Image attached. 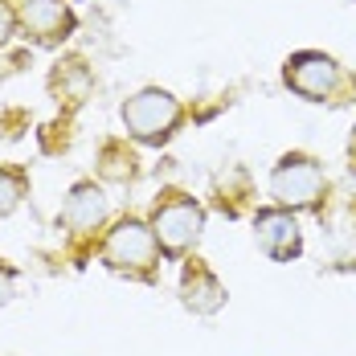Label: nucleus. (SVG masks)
I'll return each mask as SVG.
<instances>
[{
	"label": "nucleus",
	"mask_w": 356,
	"mask_h": 356,
	"mask_svg": "<svg viewBox=\"0 0 356 356\" xmlns=\"http://www.w3.org/2000/svg\"><path fill=\"white\" fill-rule=\"evenodd\" d=\"M201 229H205V209L193 197H180V193H172L168 201H160L156 213H152V234H156V242H160L164 254L193 250L197 238H201Z\"/></svg>",
	"instance_id": "obj_3"
},
{
	"label": "nucleus",
	"mask_w": 356,
	"mask_h": 356,
	"mask_svg": "<svg viewBox=\"0 0 356 356\" xmlns=\"http://www.w3.org/2000/svg\"><path fill=\"white\" fill-rule=\"evenodd\" d=\"M13 291H17V275H13V270H8V266L0 262V307H4L8 299H13Z\"/></svg>",
	"instance_id": "obj_11"
},
{
	"label": "nucleus",
	"mask_w": 356,
	"mask_h": 356,
	"mask_svg": "<svg viewBox=\"0 0 356 356\" xmlns=\"http://www.w3.org/2000/svg\"><path fill=\"white\" fill-rule=\"evenodd\" d=\"M13 25H17V17H13V8H8V4L0 0V45H4L8 37H13Z\"/></svg>",
	"instance_id": "obj_12"
},
{
	"label": "nucleus",
	"mask_w": 356,
	"mask_h": 356,
	"mask_svg": "<svg viewBox=\"0 0 356 356\" xmlns=\"http://www.w3.org/2000/svg\"><path fill=\"white\" fill-rule=\"evenodd\" d=\"M25 197V177L13 168H0V217H8Z\"/></svg>",
	"instance_id": "obj_10"
},
{
	"label": "nucleus",
	"mask_w": 356,
	"mask_h": 356,
	"mask_svg": "<svg viewBox=\"0 0 356 356\" xmlns=\"http://www.w3.org/2000/svg\"><path fill=\"white\" fill-rule=\"evenodd\" d=\"M103 217H107V197H103V188H95V184H78L70 197H66V213H62V221L70 225L74 234H90V229H99Z\"/></svg>",
	"instance_id": "obj_9"
},
{
	"label": "nucleus",
	"mask_w": 356,
	"mask_h": 356,
	"mask_svg": "<svg viewBox=\"0 0 356 356\" xmlns=\"http://www.w3.org/2000/svg\"><path fill=\"white\" fill-rule=\"evenodd\" d=\"M180 123V103L168 90H140L136 99H127L123 107V127L127 136H136L143 143H160L172 136V127Z\"/></svg>",
	"instance_id": "obj_4"
},
{
	"label": "nucleus",
	"mask_w": 356,
	"mask_h": 356,
	"mask_svg": "<svg viewBox=\"0 0 356 356\" xmlns=\"http://www.w3.org/2000/svg\"><path fill=\"white\" fill-rule=\"evenodd\" d=\"M180 299H184L188 312L213 316V312H221V303H225V286H221V279H217L205 262L193 258V262L184 266V279H180Z\"/></svg>",
	"instance_id": "obj_8"
},
{
	"label": "nucleus",
	"mask_w": 356,
	"mask_h": 356,
	"mask_svg": "<svg viewBox=\"0 0 356 356\" xmlns=\"http://www.w3.org/2000/svg\"><path fill=\"white\" fill-rule=\"evenodd\" d=\"M348 156H353V168H356V127H353V140H348Z\"/></svg>",
	"instance_id": "obj_13"
},
{
	"label": "nucleus",
	"mask_w": 356,
	"mask_h": 356,
	"mask_svg": "<svg viewBox=\"0 0 356 356\" xmlns=\"http://www.w3.org/2000/svg\"><path fill=\"white\" fill-rule=\"evenodd\" d=\"M21 25L41 45H58L74 33V13L62 0H25L21 4Z\"/></svg>",
	"instance_id": "obj_6"
},
{
	"label": "nucleus",
	"mask_w": 356,
	"mask_h": 356,
	"mask_svg": "<svg viewBox=\"0 0 356 356\" xmlns=\"http://www.w3.org/2000/svg\"><path fill=\"white\" fill-rule=\"evenodd\" d=\"M270 193L283 209H316L327 193V180L312 156H283L270 177Z\"/></svg>",
	"instance_id": "obj_2"
},
{
	"label": "nucleus",
	"mask_w": 356,
	"mask_h": 356,
	"mask_svg": "<svg viewBox=\"0 0 356 356\" xmlns=\"http://www.w3.org/2000/svg\"><path fill=\"white\" fill-rule=\"evenodd\" d=\"M340 82H344V74H340V66H336L327 54H312V49H303V54H295V58L286 62V86L299 90L303 99L323 103Z\"/></svg>",
	"instance_id": "obj_5"
},
{
	"label": "nucleus",
	"mask_w": 356,
	"mask_h": 356,
	"mask_svg": "<svg viewBox=\"0 0 356 356\" xmlns=\"http://www.w3.org/2000/svg\"><path fill=\"white\" fill-rule=\"evenodd\" d=\"M254 234H258V246L266 250L275 262H291L299 254V246H303L299 225H295V217L286 209H262L254 217Z\"/></svg>",
	"instance_id": "obj_7"
},
{
	"label": "nucleus",
	"mask_w": 356,
	"mask_h": 356,
	"mask_svg": "<svg viewBox=\"0 0 356 356\" xmlns=\"http://www.w3.org/2000/svg\"><path fill=\"white\" fill-rule=\"evenodd\" d=\"M103 262L127 279H152L160 266V242H156L152 225H143L136 217H123L103 242Z\"/></svg>",
	"instance_id": "obj_1"
}]
</instances>
